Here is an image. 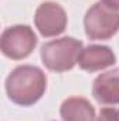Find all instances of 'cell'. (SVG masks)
Here are the masks:
<instances>
[{"instance_id":"obj_1","label":"cell","mask_w":119,"mask_h":121,"mask_svg":"<svg viewBox=\"0 0 119 121\" xmlns=\"http://www.w3.org/2000/svg\"><path fill=\"white\" fill-rule=\"evenodd\" d=\"M46 89L45 73L30 65L16 68L6 80L7 96L20 106H31L36 103Z\"/></svg>"},{"instance_id":"obj_3","label":"cell","mask_w":119,"mask_h":121,"mask_svg":"<svg viewBox=\"0 0 119 121\" xmlns=\"http://www.w3.org/2000/svg\"><path fill=\"white\" fill-rule=\"evenodd\" d=\"M84 28L90 39H108L119 31V13L102 3H95L86 13Z\"/></svg>"},{"instance_id":"obj_4","label":"cell","mask_w":119,"mask_h":121,"mask_svg":"<svg viewBox=\"0 0 119 121\" xmlns=\"http://www.w3.org/2000/svg\"><path fill=\"white\" fill-rule=\"evenodd\" d=\"M36 35L28 26H13L1 34V52L11 59H24L34 51Z\"/></svg>"},{"instance_id":"obj_10","label":"cell","mask_w":119,"mask_h":121,"mask_svg":"<svg viewBox=\"0 0 119 121\" xmlns=\"http://www.w3.org/2000/svg\"><path fill=\"white\" fill-rule=\"evenodd\" d=\"M101 3L112 10H119V0H101Z\"/></svg>"},{"instance_id":"obj_5","label":"cell","mask_w":119,"mask_h":121,"mask_svg":"<svg viewBox=\"0 0 119 121\" xmlns=\"http://www.w3.org/2000/svg\"><path fill=\"white\" fill-rule=\"evenodd\" d=\"M35 26L44 37H55L66 30L67 16L58 3H42L35 11Z\"/></svg>"},{"instance_id":"obj_7","label":"cell","mask_w":119,"mask_h":121,"mask_svg":"<svg viewBox=\"0 0 119 121\" xmlns=\"http://www.w3.org/2000/svg\"><path fill=\"white\" fill-rule=\"evenodd\" d=\"M114 63H115V54L112 52V49L102 45H91L83 48L79 58L80 68L87 72H97Z\"/></svg>"},{"instance_id":"obj_8","label":"cell","mask_w":119,"mask_h":121,"mask_svg":"<svg viewBox=\"0 0 119 121\" xmlns=\"http://www.w3.org/2000/svg\"><path fill=\"white\" fill-rule=\"evenodd\" d=\"M60 116L63 121H98L95 110L84 97H69L62 103Z\"/></svg>"},{"instance_id":"obj_9","label":"cell","mask_w":119,"mask_h":121,"mask_svg":"<svg viewBox=\"0 0 119 121\" xmlns=\"http://www.w3.org/2000/svg\"><path fill=\"white\" fill-rule=\"evenodd\" d=\"M98 121H119V108H101Z\"/></svg>"},{"instance_id":"obj_6","label":"cell","mask_w":119,"mask_h":121,"mask_svg":"<svg viewBox=\"0 0 119 121\" xmlns=\"http://www.w3.org/2000/svg\"><path fill=\"white\" fill-rule=\"evenodd\" d=\"M92 94L99 104H119V69L101 73L94 80Z\"/></svg>"},{"instance_id":"obj_2","label":"cell","mask_w":119,"mask_h":121,"mask_svg":"<svg viewBox=\"0 0 119 121\" xmlns=\"http://www.w3.org/2000/svg\"><path fill=\"white\" fill-rule=\"evenodd\" d=\"M83 44L71 37L60 38L42 45L41 58L44 65L52 72H66L79 62Z\"/></svg>"}]
</instances>
